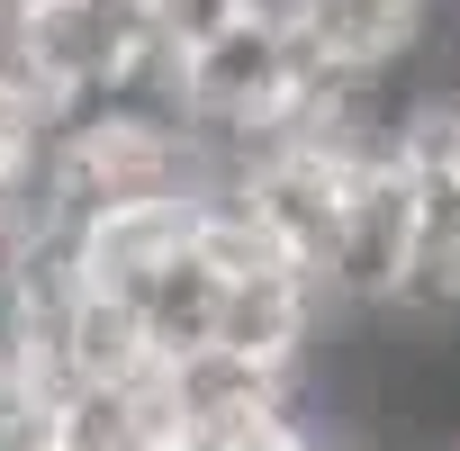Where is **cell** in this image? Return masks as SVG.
<instances>
[{
    "mask_svg": "<svg viewBox=\"0 0 460 451\" xmlns=\"http://www.w3.org/2000/svg\"><path fill=\"white\" fill-rule=\"evenodd\" d=\"M406 262H415V172H406V163H370V172L343 181L334 253H325L316 289H325L343 316H397Z\"/></svg>",
    "mask_w": 460,
    "mask_h": 451,
    "instance_id": "6da1fadb",
    "label": "cell"
},
{
    "mask_svg": "<svg viewBox=\"0 0 460 451\" xmlns=\"http://www.w3.org/2000/svg\"><path fill=\"white\" fill-rule=\"evenodd\" d=\"M298 82H307V46L289 37V19L244 10L217 46L190 55V127H226V136H244L262 154V136L280 127Z\"/></svg>",
    "mask_w": 460,
    "mask_h": 451,
    "instance_id": "7a4b0ae2",
    "label": "cell"
},
{
    "mask_svg": "<svg viewBox=\"0 0 460 451\" xmlns=\"http://www.w3.org/2000/svg\"><path fill=\"white\" fill-rule=\"evenodd\" d=\"M145 0H28V19H19V64L64 100L82 109L91 91L118 82V64L145 46Z\"/></svg>",
    "mask_w": 460,
    "mask_h": 451,
    "instance_id": "3957f363",
    "label": "cell"
},
{
    "mask_svg": "<svg viewBox=\"0 0 460 451\" xmlns=\"http://www.w3.org/2000/svg\"><path fill=\"white\" fill-rule=\"evenodd\" d=\"M325 316H334V298H325L307 271L271 262V271H244V280H217V325H208V343H226V352H244V361L289 370V361L316 343V325H325Z\"/></svg>",
    "mask_w": 460,
    "mask_h": 451,
    "instance_id": "277c9868",
    "label": "cell"
},
{
    "mask_svg": "<svg viewBox=\"0 0 460 451\" xmlns=\"http://www.w3.org/2000/svg\"><path fill=\"white\" fill-rule=\"evenodd\" d=\"M289 37L307 46V64H334V73L424 64V46H433V0H298Z\"/></svg>",
    "mask_w": 460,
    "mask_h": 451,
    "instance_id": "5b68a950",
    "label": "cell"
},
{
    "mask_svg": "<svg viewBox=\"0 0 460 451\" xmlns=\"http://www.w3.org/2000/svg\"><path fill=\"white\" fill-rule=\"evenodd\" d=\"M235 199L253 208V226L271 235V253H280L289 271H307V280L325 271V253H334V208H343V172H325V163H307V154H262Z\"/></svg>",
    "mask_w": 460,
    "mask_h": 451,
    "instance_id": "8992f818",
    "label": "cell"
},
{
    "mask_svg": "<svg viewBox=\"0 0 460 451\" xmlns=\"http://www.w3.org/2000/svg\"><path fill=\"white\" fill-rule=\"evenodd\" d=\"M244 10H253V0H145V28L172 55H199V46H217L226 28H235Z\"/></svg>",
    "mask_w": 460,
    "mask_h": 451,
    "instance_id": "52a82bcc",
    "label": "cell"
},
{
    "mask_svg": "<svg viewBox=\"0 0 460 451\" xmlns=\"http://www.w3.org/2000/svg\"><path fill=\"white\" fill-rule=\"evenodd\" d=\"M406 163H433L442 181H460V91H442V100L415 118V136H406Z\"/></svg>",
    "mask_w": 460,
    "mask_h": 451,
    "instance_id": "ba28073f",
    "label": "cell"
},
{
    "mask_svg": "<svg viewBox=\"0 0 460 451\" xmlns=\"http://www.w3.org/2000/svg\"><path fill=\"white\" fill-rule=\"evenodd\" d=\"M433 451H460V442H433Z\"/></svg>",
    "mask_w": 460,
    "mask_h": 451,
    "instance_id": "9c48e42d",
    "label": "cell"
}]
</instances>
